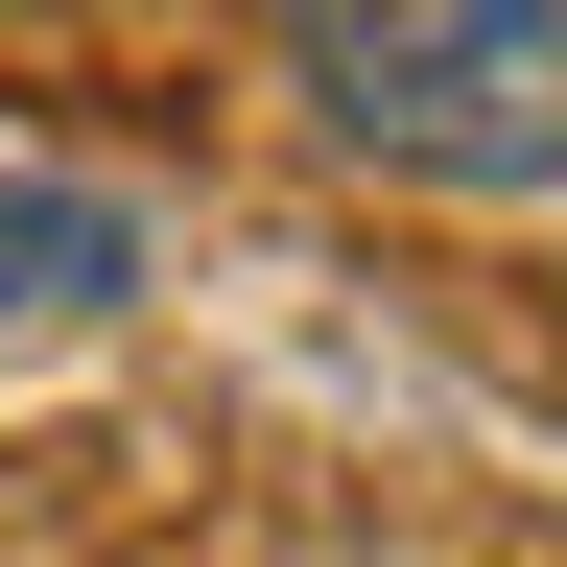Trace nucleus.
I'll return each instance as SVG.
<instances>
[{
	"label": "nucleus",
	"instance_id": "1",
	"mask_svg": "<svg viewBox=\"0 0 567 567\" xmlns=\"http://www.w3.org/2000/svg\"><path fill=\"white\" fill-rule=\"evenodd\" d=\"M284 95L402 189H567V0H260Z\"/></svg>",
	"mask_w": 567,
	"mask_h": 567
}]
</instances>
